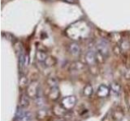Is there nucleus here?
Segmentation results:
<instances>
[{
	"instance_id": "1",
	"label": "nucleus",
	"mask_w": 130,
	"mask_h": 121,
	"mask_svg": "<svg viewBox=\"0 0 130 121\" xmlns=\"http://www.w3.org/2000/svg\"><path fill=\"white\" fill-rule=\"evenodd\" d=\"M97 52L100 53L104 58L107 57L110 52L109 49V42L106 39H101L98 41L96 44Z\"/></svg>"
},
{
	"instance_id": "16",
	"label": "nucleus",
	"mask_w": 130,
	"mask_h": 121,
	"mask_svg": "<svg viewBox=\"0 0 130 121\" xmlns=\"http://www.w3.org/2000/svg\"><path fill=\"white\" fill-rule=\"evenodd\" d=\"M47 84L49 86H51V88L58 86V82L55 78H49L47 79Z\"/></svg>"
},
{
	"instance_id": "21",
	"label": "nucleus",
	"mask_w": 130,
	"mask_h": 121,
	"mask_svg": "<svg viewBox=\"0 0 130 121\" xmlns=\"http://www.w3.org/2000/svg\"><path fill=\"white\" fill-rule=\"evenodd\" d=\"M63 1L68 3H76L77 2V0H63Z\"/></svg>"
},
{
	"instance_id": "5",
	"label": "nucleus",
	"mask_w": 130,
	"mask_h": 121,
	"mask_svg": "<svg viewBox=\"0 0 130 121\" xmlns=\"http://www.w3.org/2000/svg\"><path fill=\"white\" fill-rule=\"evenodd\" d=\"M85 62L89 66H94L96 64L97 57H96V52L93 51H89L85 54Z\"/></svg>"
},
{
	"instance_id": "19",
	"label": "nucleus",
	"mask_w": 130,
	"mask_h": 121,
	"mask_svg": "<svg viewBox=\"0 0 130 121\" xmlns=\"http://www.w3.org/2000/svg\"><path fill=\"white\" fill-rule=\"evenodd\" d=\"M2 36L4 39L9 40V41H13L14 40V36L10 33H7V32H3V33L2 34Z\"/></svg>"
},
{
	"instance_id": "17",
	"label": "nucleus",
	"mask_w": 130,
	"mask_h": 121,
	"mask_svg": "<svg viewBox=\"0 0 130 121\" xmlns=\"http://www.w3.org/2000/svg\"><path fill=\"white\" fill-rule=\"evenodd\" d=\"M45 64L46 65V66H54V65L56 63V60L54 58V57H51V56H48L47 59L46 60V62H44Z\"/></svg>"
},
{
	"instance_id": "15",
	"label": "nucleus",
	"mask_w": 130,
	"mask_h": 121,
	"mask_svg": "<svg viewBox=\"0 0 130 121\" xmlns=\"http://www.w3.org/2000/svg\"><path fill=\"white\" fill-rule=\"evenodd\" d=\"M71 68L72 69V70H76V71H79V70H83V69H84V65L80 62H74L72 65Z\"/></svg>"
},
{
	"instance_id": "9",
	"label": "nucleus",
	"mask_w": 130,
	"mask_h": 121,
	"mask_svg": "<svg viewBox=\"0 0 130 121\" xmlns=\"http://www.w3.org/2000/svg\"><path fill=\"white\" fill-rule=\"evenodd\" d=\"M49 97L51 100H57L59 97V89L58 86L51 88V91L49 93Z\"/></svg>"
},
{
	"instance_id": "14",
	"label": "nucleus",
	"mask_w": 130,
	"mask_h": 121,
	"mask_svg": "<svg viewBox=\"0 0 130 121\" xmlns=\"http://www.w3.org/2000/svg\"><path fill=\"white\" fill-rule=\"evenodd\" d=\"M110 37H111V41L115 43H119L121 40V35L118 32H113L110 35Z\"/></svg>"
},
{
	"instance_id": "3",
	"label": "nucleus",
	"mask_w": 130,
	"mask_h": 121,
	"mask_svg": "<svg viewBox=\"0 0 130 121\" xmlns=\"http://www.w3.org/2000/svg\"><path fill=\"white\" fill-rule=\"evenodd\" d=\"M41 91L40 86L38 82H32L28 86L27 88V95L31 98H36L37 96L39 95V92Z\"/></svg>"
},
{
	"instance_id": "4",
	"label": "nucleus",
	"mask_w": 130,
	"mask_h": 121,
	"mask_svg": "<svg viewBox=\"0 0 130 121\" xmlns=\"http://www.w3.org/2000/svg\"><path fill=\"white\" fill-rule=\"evenodd\" d=\"M68 51L69 52L75 56H77L80 54L81 52V48L80 45L76 42H72L68 44Z\"/></svg>"
},
{
	"instance_id": "6",
	"label": "nucleus",
	"mask_w": 130,
	"mask_h": 121,
	"mask_svg": "<svg viewBox=\"0 0 130 121\" xmlns=\"http://www.w3.org/2000/svg\"><path fill=\"white\" fill-rule=\"evenodd\" d=\"M110 88L106 86V85L103 84V85H100L99 89L97 90V96L99 97V98H106L110 94Z\"/></svg>"
},
{
	"instance_id": "18",
	"label": "nucleus",
	"mask_w": 130,
	"mask_h": 121,
	"mask_svg": "<svg viewBox=\"0 0 130 121\" xmlns=\"http://www.w3.org/2000/svg\"><path fill=\"white\" fill-rule=\"evenodd\" d=\"M113 52H114V53H115L116 55L119 56V55H120L122 53L123 50H122L120 45H118V44H116V46L113 47Z\"/></svg>"
},
{
	"instance_id": "11",
	"label": "nucleus",
	"mask_w": 130,
	"mask_h": 121,
	"mask_svg": "<svg viewBox=\"0 0 130 121\" xmlns=\"http://www.w3.org/2000/svg\"><path fill=\"white\" fill-rule=\"evenodd\" d=\"M28 95H22L21 98H20V107L22 108H26L28 105H29V99L28 98Z\"/></svg>"
},
{
	"instance_id": "2",
	"label": "nucleus",
	"mask_w": 130,
	"mask_h": 121,
	"mask_svg": "<svg viewBox=\"0 0 130 121\" xmlns=\"http://www.w3.org/2000/svg\"><path fill=\"white\" fill-rule=\"evenodd\" d=\"M76 98L73 95L67 96L61 100V106L67 111H70L76 106Z\"/></svg>"
},
{
	"instance_id": "8",
	"label": "nucleus",
	"mask_w": 130,
	"mask_h": 121,
	"mask_svg": "<svg viewBox=\"0 0 130 121\" xmlns=\"http://www.w3.org/2000/svg\"><path fill=\"white\" fill-rule=\"evenodd\" d=\"M28 56L24 54L23 52H21L19 56V66L20 70H22L24 68H25L28 66Z\"/></svg>"
},
{
	"instance_id": "7",
	"label": "nucleus",
	"mask_w": 130,
	"mask_h": 121,
	"mask_svg": "<svg viewBox=\"0 0 130 121\" xmlns=\"http://www.w3.org/2000/svg\"><path fill=\"white\" fill-rule=\"evenodd\" d=\"M121 91V86L120 85L118 82H112L111 84V86H110V92H111V95L114 97H119Z\"/></svg>"
},
{
	"instance_id": "12",
	"label": "nucleus",
	"mask_w": 130,
	"mask_h": 121,
	"mask_svg": "<svg viewBox=\"0 0 130 121\" xmlns=\"http://www.w3.org/2000/svg\"><path fill=\"white\" fill-rule=\"evenodd\" d=\"M93 93V88L91 84H87L83 89V94L86 97H90Z\"/></svg>"
},
{
	"instance_id": "13",
	"label": "nucleus",
	"mask_w": 130,
	"mask_h": 121,
	"mask_svg": "<svg viewBox=\"0 0 130 121\" xmlns=\"http://www.w3.org/2000/svg\"><path fill=\"white\" fill-rule=\"evenodd\" d=\"M31 119V114L29 112H24L22 115L19 117H15V121H30Z\"/></svg>"
},
{
	"instance_id": "20",
	"label": "nucleus",
	"mask_w": 130,
	"mask_h": 121,
	"mask_svg": "<svg viewBox=\"0 0 130 121\" xmlns=\"http://www.w3.org/2000/svg\"><path fill=\"white\" fill-rule=\"evenodd\" d=\"M26 82H27V79L24 78V76L20 78V86L21 87L25 86H26Z\"/></svg>"
},
{
	"instance_id": "10",
	"label": "nucleus",
	"mask_w": 130,
	"mask_h": 121,
	"mask_svg": "<svg viewBox=\"0 0 130 121\" xmlns=\"http://www.w3.org/2000/svg\"><path fill=\"white\" fill-rule=\"evenodd\" d=\"M48 57L47 53L45 51H42V50H38L36 52V58L38 60L39 62H45L46 60Z\"/></svg>"
}]
</instances>
